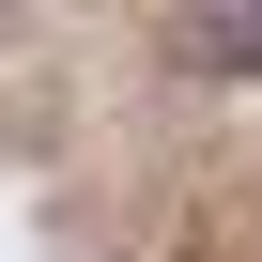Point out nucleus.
I'll list each match as a JSON object with an SVG mask.
<instances>
[{
    "mask_svg": "<svg viewBox=\"0 0 262 262\" xmlns=\"http://www.w3.org/2000/svg\"><path fill=\"white\" fill-rule=\"evenodd\" d=\"M185 47H201L216 77H247V62H262V0H185Z\"/></svg>",
    "mask_w": 262,
    "mask_h": 262,
    "instance_id": "1",
    "label": "nucleus"
}]
</instances>
